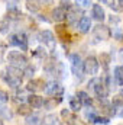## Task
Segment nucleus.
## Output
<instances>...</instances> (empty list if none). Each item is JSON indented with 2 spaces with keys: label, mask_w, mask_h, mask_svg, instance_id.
Here are the masks:
<instances>
[{
  "label": "nucleus",
  "mask_w": 123,
  "mask_h": 125,
  "mask_svg": "<svg viewBox=\"0 0 123 125\" xmlns=\"http://www.w3.org/2000/svg\"><path fill=\"white\" fill-rule=\"evenodd\" d=\"M70 62H71V71H72V74L81 80L83 76H84V61L81 60V57L78 54H71L70 55Z\"/></svg>",
  "instance_id": "nucleus-1"
},
{
  "label": "nucleus",
  "mask_w": 123,
  "mask_h": 125,
  "mask_svg": "<svg viewBox=\"0 0 123 125\" xmlns=\"http://www.w3.org/2000/svg\"><path fill=\"white\" fill-rule=\"evenodd\" d=\"M6 57H7V61L10 62V65L20 67V65H25L28 62V57L20 51H9Z\"/></svg>",
  "instance_id": "nucleus-2"
},
{
  "label": "nucleus",
  "mask_w": 123,
  "mask_h": 125,
  "mask_svg": "<svg viewBox=\"0 0 123 125\" xmlns=\"http://www.w3.org/2000/svg\"><path fill=\"white\" fill-rule=\"evenodd\" d=\"M98 67H100V62H98V60L96 57H93V55L87 57L84 60V74H88V76L97 74Z\"/></svg>",
  "instance_id": "nucleus-3"
},
{
  "label": "nucleus",
  "mask_w": 123,
  "mask_h": 125,
  "mask_svg": "<svg viewBox=\"0 0 123 125\" xmlns=\"http://www.w3.org/2000/svg\"><path fill=\"white\" fill-rule=\"evenodd\" d=\"M93 36L97 41H106L112 36V31L106 25H97V26L93 28Z\"/></svg>",
  "instance_id": "nucleus-4"
},
{
  "label": "nucleus",
  "mask_w": 123,
  "mask_h": 125,
  "mask_svg": "<svg viewBox=\"0 0 123 125\" xmlns=\"http://www.w3.org/2000/svg\"><path fill=\"white\" fill-rule=\"evenodd\" d=\"M93 90H94L96 96H97L101 102L106 100V97H107V94H109V90H107V87L104 86V83H103L101 79H96V83H94V86H93Z\"/></svg>",
  "instance_id": "nucleus-5"
},
{
  "label": "nucleus",
  "mask_w": 123,
  "mask_h": 125,
  "mask_svg": "<svg viewBox=\"0 0 123 125\" xmlns=\"http://www.w3.org/2000/svg\"><path fill=\"white\" fill-rule=\"evenodd\" d=\"M45 92L49 94V96H54V97H55V96H62L64 87H62L58 82H49V83H46Z\"/></svg>",
  "instance_id": "nucleus-6"
},
{
  "label": "nucleus",
  "mask_w": 123,
  "mask_h": 125,
  "mask_svg": "<svg viewBox=\"0 0 123 125\" xmlns=\"http://www.w3.org/2000/svg\"><path fill=\"white\" fill-rule=\"evenodd\" d=\"M3 80H4V83H6L9 87H12V89H19V87L22 86V79H20V77L10 76V74H7V73L3 74Z\"/></svg>",
  "instance_id": "nucleus-7"
},
{
  "label": "nucleus",
  "mask_w": 123,
  "mask_h": 125,
  "mask_svg": "<svg viewBox=\"0 0 123 125\" xmlns=\"http://www.w3.org/2000/svg\"><path fill=\"white\" fill-rule=\"evenodd\" d=\"M77 28L81 33H87L91 29V19L88 16H81L80 21L77 22Z\"/></svg>",
  "instance_id": "nucleus-8"
},
{
  "label": "nucleus",
  "mask_w": 123,
  "mask_h": 125,
  "mask_svg": "<svg viewBox=\"0 0 123 125\" xmlns=\"http://www.w3.org/2000/svg\"><path fill=\"white\" fill-rule=\"evenodd\" d=\"M45 87H46V84L41 79H32L31 82L28 83V86H26V89L29 92H32V93L39 92V90H45Z\"/></svg>",
  "instance_id": "nucleus-9"
},
{
  "label": "nucleus",
  "mask_w": 123,
  "mask_h": 125,
  "mask_svg": "<svg viewBox=\"0 0 123 125\" xmlns=\"http://www.w3.org/2000/svg\"><path fill=\"white\" fill-rule=\"evenodd\" d=\"M61 116L67 121V124H68V125H84L80 119H78V116H77V115H71L68 109H62V111H61Z\"/></svg>",
  "instance_id": "nucleus-10"
},
{
  "label": "nucleus",
  "mask_w": 123,
  "mask_h": 125,
  "mask_svg": "<svg viewBox=\"0 0 123 125\" xmlns=\"http://www.w3.org/2000/svg\"><path fill=\"white\" fill-rule=\"evenodd\" d=\"M28 103L31 105L32 108L39 109V108H42V106L45 105V99H44L42 96H39V94L32 93V94H29V96H28Z\"/></svg>",
  "instance_id": "nucleus-11"
},
{
  "label": "nucleus",
  "mask_w": 123,
  "mask_h": 125,
  "mask_svg": "<svg viewBox=\"0 0 123 125\" xmlns=\"http://www.w3.org/2000/svg\"><path fill=\"white\" fill-rule=\"evenodd\" d=\"M67 18H68V12H67V9H64L62 6H58V7H55V9L52 10V19H54L55 22H64Z\"/></svg>",
  "instance_id": "nucleus-12"
},
{
  "label": "nucleus",
  "mask_w": 123,
  "mask_h": 125,
  "mask_svg": "<svg viewBox=\"0 0 123 125\" xmlns=\"http://www.w3.org/2000/svg\"><path fill=\"white\" fill-rule=\"evenodd\" d=\"M91 16H93V19H96L97 22H103L106 19V12H104V9L100 4H93Z\"/></svg>",
  "instance_id": "nucleus-13"
},
{
  "label": "nucleus",
  "mask_w": 123,
  "mask_h": 125,
  "mask_svg": "<svg viewBox=\"0 0 123 125\" xmlns=\"http://www.w3.org/2000/svg\"><path fill=\"white\" fill-rule=\"evenodd\" d=\"M39 41L44 42L45 45L54 47V44H55V36H54V33L51 31H42L39 33Z\"/></svg>",
  "instance_id": "nucleus-14"
},
{
  "label": "nucleus",
  "mask_w": 123,
  "mask_h": 125,
  "mask_svg": "<svg viewBox=\"0 0 123 125\" xmlns=\"http://www.w3.org/2000/svg\"><path fill=\"white\" fill-rule=\"evenodd\" d=\"M20 18H22V12H20L16 6L7 9V13H6V19H7V21H18V19H20Z\"/></svg>",
  "instance_id": "nucleus-15"
},
{
  "label": "nucleus",
  "mask_w": 123,
  "mask_h": 125,
  "mask_svg": "<svg viewBox=\"0 0 123 125\" xmlns=\"http://www.w3.org/2000/svg\"><path fill=\"white\" fill-rule=\"evenodd\" d=\"M113 79L116 82L117 86H123V67L122 65H116L113 70Z\"/></svg>",
  "instance_id": "nucleus-16"
},
{
  "label": "nucleus",
  "mask_w": 123,
  "mask_h": 125,
  "mask_svg": "<svg viewBox=\"0 0 123 125\" xmlns=\"http://www.w3.org/2000/svg\"><path fill=\"white\" fill-rule=\"evenodd\" d=\"M77 97L80 99V102L83 103V106H91L93 105V99L90 97V94L87 93V92L80 90V92L77 93Z\"/></svg>",
  "instance_id": "nucleus-17"
},
{
  "label": "nucleus",
  "mask_w": 123,
  "mask_h": 125,
  "mask_svg": "<svg viewBox=\"0 0 123 125\" xmlns=\"http://www.w3.org/2000/svg\"><path fill=\"white\" fill-rule=\"evenodd\" d=\"M6 73L10 74V76H15V77H20V79L25 76L23 74V70H20V67H16V65H9L6 68Z\"/></svg>",
  "instance_id": "nucleus-18"
},
{
  "label": "nucleus",
  "mask_w": 123,
  "mask_h": 125,
  "mask_svg": "<svg viewBox=\"0 0 123 125\" xmlns=\"http://www.w3.org/2000/svg\"><path fill=\"white\" fill-rule=\"evenodd\" d=\"M44 125H61V121L55 114H49L44 118Z\"/></svg>",
  "instance_id": "nucleus-19"
},
{
  "label": "nucleus",
  "mask_w": 123,
  "mask_h": 125,
  "mask_svg": "<svg viewBox=\"0 0 123 125\" xmlns=\"http://www.w3.org/2000/svg\"><path fill=\"white\" fill-rule=\"evenodd\" d=\"M18 39H19L18 47L20 48V51H26L28 50V36H26V33H23V32L18 33Z\"/></svg>",
  "instance_id": "nucleus-20"
},
{
  "label": "nucleus",
  "mask_w": 123,
  "mask_h": 125,
  "mask_svg": "<svg viewBox=\"0 0 123 125\" xmlns=\"http://www.w3.org/2000/svg\"><path fill=\"white\" fill-rule=\"evenodd\" d=\"M81 108H83V103L80 102V99L77 96L75 97H70V109L71 111L78 112V111H81Z\"/></svg>",
  "instance_id": "nucleus-21"
},
{
  "label": "nucleus",
  "mask_w": 123,
  "mask_h": 125,
  "mask_svg": "<svg viewBox=\"0 0 123 125\" xmlns=\"http://www.w3.org/2000/svg\"><path fill=\"white\" fill-rule=\"evenodd\" d=\"M26 125H41V116L36 115V114H31L26 116V121H25Z\"/></svg>",
  "instance_id": "nucleus-22"
},
{
  "label": "nucleus",
  "mask_w": 123,
  "mask_h": 125,
  "mask_svg": "<svg viewBox=\"0 0 123 125\" xmlns=\"http://www.w3.org/2000/svg\"><path fill=\"white\" fill-rule=\"evenodd\" d=\"M26 7H28V10H29V12L36 13V12L41 9V4H39V1H38V0H26Z\"/></svg>",
  "instance_id": "nucleus-23"
},
{
  "label": "nucleus",
  "mask_w": 123,
  "mask_h": 125,
  "mask_svg": "<svg viewBox=\"0 0 123 125\" xmlns=\"http://www.w3.org/2000/svg\"><path fill=\"white\" fill-rule=\"evenodd\" d=\"M101 3H103V4H107V6H109V7H112L114 12L122 10V6H119V4H120V1H119V0H101Z\"/></svg>",
  "instance_id": "nucleus-24"
},
{
  "label": "nucleus",
  "mask_w": 123,
  "mask_h": 125,
  "mask_svg": "<svg viewBox=\"0 0 123 125\" xmlns=\"http://www.w3.org/2000/svg\"><path fill=\"white\" fill-rule=\"evenodd\" d=\"M18 114H19V115H26V116L31 115L32 114V106L29 103H28V105H23V103H22V105L18 108Z\"/></svg>",
  "instance_id": "nucleus-25"
},
{
  "label": "nucleus",
  "mask_w": 123,
  "mask_h": 125,
  "mask_svg": "<svg viewBox=\"0 0 123 125\" xmlns=\"http://www.w3.org/2000/svg\"><path fill=\"white\" fill-rule=\"evenodd\" d=\"M98 116V114L96 112V109H93V108H88L87 111H86V118L91 122V124H94V121H96V118Z\"/></svg>",
  "instance_id": "nucleus-26"
},
{
  "label": "nucleus",
  "mask_w": 123,
  "mask_h": 125,
  "mask_svg": "<svg viewBox=\"0 0 123 125\" xmlns=\"http://www.w3.org/2000/svg\"><path fill=\"white\" fill-rule=\"evenodd\" d=\"M0 116L4 118V119H12L13 118V114L10 109H7L6 106H0Z\"/></svg>",
  "instance_id": "nucleus-27"
},
{
  "label": "nucleus",
  "mask_w": 123,
  "mask_h": 125,
  "mask_svg": "<svg viewBox=\"0 0 123 125\" xmlns=\"http://www.w3.org/2000/svg\"><path fill=\"white\" fill-rule=\"evenodd\" d=\"M32 55H33V57H38V58H45V57H46V50H45L44 47H38V48L33 51Z\"/></svg>",
  "instance_id": "nucleus-28"
},
{
  "label": "nucleus",
  "mask_w": 123,
  "mask_h": 125,
  "mask_svg": "<svg viewBox=\"0 0 123 125\" xmlns=\"http://www.w3.org/2000/svg\"><path fill=\"white\" fill-rule=\"evenodd\" d=\"M100 61H101V64H103V67L107 70L109 62H110V55H109V54H106V52H101V55H100Z\"/></svg>",
  "instance_id": "nucleus-29"
},
{
  "label": "nucleus",
  "mask_w": 123,
  "mask_h": 125,
  "mask_svg": "<svg viewBox=\"0 0 123 125\" xmlns=\"http://www.w3.org/2000/svg\"><path fill=\"white\" fill-rule=\"evenodd\" d=\"M23 74H25V77L32 79V77H33V74H35V67H33V65H26V67H25V70H23Z\"/></svg>",
  "instance_id": "nucleus-30"
},
{
  "label": "nucleus",
  "mask_w": 123,
  "mask_h": 125,
  "mask_svg": "<svg viewBox=\"0 0 123 125\" xmlns=\"http://www.w3.org/2000/svg\"><path fill=\"white\" fill-rule=\"evenodd\" d=\"M7 42H9V45H10V47H18V44H19L18 33H12V35H9V39H7Z\"/></svg>",
  "instance_id": "nucleus-31"
},
{
  "label": "nucleus",
  "mask_w": 123,
  "mask_h": 125,
  "mask_svg": "<svg viewBox=\"0 0 123 125\" xmlns=\"http://www.w3.org/2000/svg\"><path fill=\"white\" fill-rule=\"evenodd\" d=\"M109 122H110V119L107 116H101V115H98L96 118V121H94V124H98V125H107Z\"/></svg>",
  "instance_id": "nucleus-32"
},
{
  "label": "nucleus",
  "mask_w": 123,
  "mask_h": 125,
  "mask_svg": "<svg viewBox=\"0 0 123 125\" xmlns=\"http://www.w3.org/2000/svg\"><path fill=\"white\" fill-rule=\"evenodd\" d=\"M9 32V21L4 19L0 22V33H7Z\"/></svg>",
  "instance_id": "nucleus-33"
},
{
  "label": "nucleus",
  "mask_w": 123,
  "mask_h": 125,
  "mask_svg": "<svg viewBox=\"0 0 123 125\" xmlns=\"http://www.w3.org/2000/svg\"><path fill=\"white\" fill-rule=\"evenodd\" d=\"M112 35H113L114 39H117V41H123V31L120 29V28H116L114 31L112 32Z\"/></svg>",
  "instance_id": "nucleus-34"
},
{
  "label": "nucleus",
  "mask_w": 123,
  "mask_h": 125,
  "mask_svg": "<svg viewBox=\"0 0 123 125\" xmlns=\"http://www.w3.org/2000/svg\"><path fill=\"white\" fill-rule=\"evenodd\" d=\"M9 100V94L6 93L4 90H0V106H4Z\"/></svg>",
  "instance_id": "nucleus-35"
},
{
  "label": "nucleus",
  "mask_w": 123,
  "mask_h": 125,
  "mask_svg": "<svg viewBox=\"0 0 123 125\" xmlns=\"http://www.w3.org/2000/svg\"><path fill=\"white\" fill-rule=\"evenodd\" d=\"M55 31H57V33H58V36L64 38L65 33H67V26H64V25H58V26H55Z\"/></svg>",
  "instance_id": "nucleus-36"
},
{
  "label": "nucleus",
  "mask_w": 123,
  "mask_h": 125,
  "mask_svg": "<svg viewBox=\"0 0 123 125\" xmlns=\"http://www.w3.org/2000/svg\"><path fill=\"white\" fill-rule=\"evenodd\" d=\"M75 3H77V6H80V7H88L91 3H90V0H75Z\"/></svg>",
  "instance_id": "nucleus-37"
},
{
  "label": "nucleus",
  "mask_w": 123,
  "mask_h": 125,
  "mask_svg": "<svg viewBox=\"0 0 123 125\" xmlns=\"http://www.w3.org/2000/svg\"><path fill=\"white\" fill-rule=\"evenodd\" d=\"M4 55H6V45H0V62L3 61Z\"/></svg>",
  "instance_id": "nucleus-38"
},
{
  "label": "nucleus",
  "mask_w": 123,
  "mask_h": 125,
  "mask_svg": "<svg viewBox=\"0 0 123 125\" xmlns=\"http://www.w3.org/2000/svg\"><path fill=\"white\" fill-rule=\"evenodd\" d=\"M4 1L7 3V6H9V7H13V6H16V4H18V1H19V0H4Z\"/></svg>",
  "instance_id": "nucleus-39"
},
{
  "label": "nucleus",
  "mask_w": 123,
  "mask_h": 125,
  "mask_svg": "<svg viewBox=\"0 0 123 125\" xmlns=\"http://www.w3.org/2000/svg\"><path fill=\"white\" fill-rule=\"evenodd\" d=\"M39 19H41V21H44V22H49V19H48V18H45L44 15H39Z\"/></svg>",
  "instance_id": "nucleus-40"
},
{
  "label": "nucleus",
  "mask_w": 123,
  "mask_h": 125,
  "mask_svg": "<svg viewBox=\"0 0 123 125\" xmlns=\"http://www.w3.org/2000/svg\"><path fill=\"white\" fill-rule=\"evenodd\" d=\"M119 58H120V60L123 61V48L120 50V51H119Z\"/></svg>",
  "instance_id": "nucleus-41"
},
{
  "label": "nucleus",
  "mask_w": 123,
  "mask_h": 125,
  "mask_svg": "<svg viewBox=\"0 0 123 125\" xmlns=\"http://www.w3.org/2000/svg\"><path fill=\"white\" fill-rule=\"evenodd\" d=\"M0 125H3V121H1V119H0Z\"/></svg>",
  "instance_id": "nucleus-42"
},
{
  "label": "nucleus",
  "mask_w": 123,
  "mask_h": 125,
  "mask_svg": "<svg viewBox=\"0 0 123 125\" xmlns=\"http://www.w3.org/2000/svg\"><path fill=\"white\" fill-rule=\"evenodd\" d=\"M119 1H120V3H122V1H123V0H119Z\"/></svg>",
  "instance_id": "nucleus-43"
}]
</instances>
